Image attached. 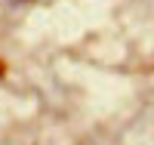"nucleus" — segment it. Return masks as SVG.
Instances as JSON below:
<instances>
[{"mask_svg": "<svg viewBox=\"0 0 154 145\" xmlns=\"http://www.w3.org/2000/svg\"><path fill=\"white\" fill-rule=\"evenodd\" d=\"M0 3H12V6H16V3H25V0H0Z\"/></svg>", "mask_w": 154, "mask_h": 145, "instance_id": "1", "label": "nucleus"}]
</instances>
